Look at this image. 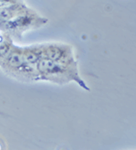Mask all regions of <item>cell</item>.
<instances>
[{"label": "cell", "mask_w": 136, "mask_h": 150, "mask_svg": "<svg viewBox=\"0 0 136 150\" xmlns=\"http://www.w3.org/2000/svg\"><path fill=\"white\" fill-rule=\"evenodd\" d=\"M15 1L13 0H0V4L3 5V4H7L8 3H13Z\"/></svg>", "instance_id": "cell-6"}, {"label": "cell", "mask_w": 136, "mask_h": 150, "mask_svg": "<svg viewBox=\"0 0 136 150\" xmlns=\"http://www.w3.org/2000/svg\"><path fill=\"white\" fill-rule=\"evenodd\" d=\"M22 55L26 63L36 66L38 61L42 59L41 45H32L22 47Z\"/></svg>", "instance_id": "cell-4"}, {"label": "cell", "mask_w": 136, "mask_h": 150, "mask_svg": "<svg viewBox=\"0 0 136 150\" xmlns=\"http://www.w3.org/2000/svg\"><path fill=\"white\" fill-rule=\"evenodd\" d=\"M42 59H48L56 63L71 66H78L72 47L60 43H48L41 45Z\"/></svg>", "instance_id": "cell-3"}, {"label": "cell", "mask_w": 136, "mask_h": 150, "mask_svg": "<svg viewBox=\"0 0 136 150\" xmlns=\"http://www.w3.org/2000/svg\"><path fill=\"white\" fill-rule=\"evenodd\" d=\"M13 47L14 44L11 42V41L0 38V63L7 57Z\"/></svg>", "instance_id": "cell-5"}, {"label": "cell", "mask_w": 136, "mask_h": 150, "mask_svg": "<svg viewBox=\"0 0 136 150\" xmlns=\"http://www.w3.org/2000/svg\"><path fill=\"white\" fill-rule=\"evenodd\" d=\"M36 70L38 74L39 81H48L60 85L76 81L83 89L87 91L89 90V87L78 74V66L66 65L48 59H41L36 64Z\"/></svg>", "instance_id": "cell-1"}, {"label": "cell", "mask_w": 136, "mask_h": 150, "mask_svg": "<svg viewBox=\"0 0 136 150\" xmlns=\"http://www.w3.org/2000/svg\"><path fill=\"white\" fill-rule=\"evenodd\" d=\"M0 67L6 74L19 81L26 82L39 81L36 66L28 64L24 61L22 47L14 45L7 57L0 63Z\"/></svg>", "instance_id": "cell-2"}]
</instances>
